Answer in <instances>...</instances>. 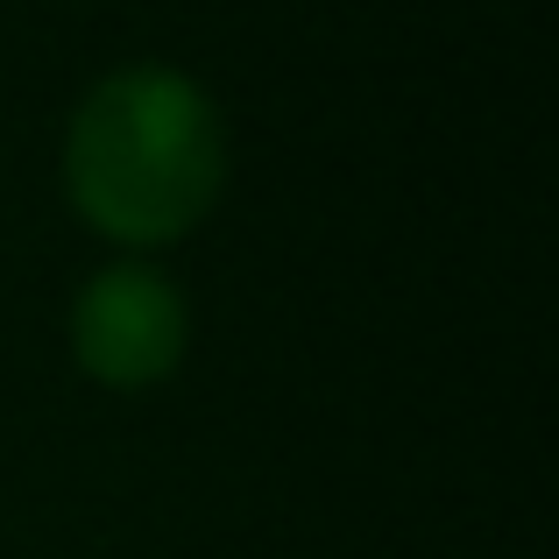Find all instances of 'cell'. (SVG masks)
<instances>
[{
  "mask_svg": "<svg viewBox=\"0 0 559 559\" xmlns=\"http://www.w3.org/2000/svg\"><path fill=\"white\" fill-rule=\"evenodd\" d=\"M71 191L121 241H170L219 191L205 99L170 71H128L85 99L71 128Z\"/></svg>",
  "mask_w": 559,
  "mask_h": 559,
  "instance_id": "6da1fadb",
  "label": "cell"
},
{
  "mask_svg": "<svg viewBox=\"0 0 559 559\" xmlns=\"http://www.w3.org/2000/svg\"><path fill=\"white\" fill-rule=\"evenodd\" d=\"M178 341H185L178 298L142 270L99 276L79 305V355H85V369L107 376V382L164 376L170 361H178Z\"/></svg>",
  "mask_w": 559,
  "mask_h": 559,
  "instance_id": "7a4b0ae2",
  "label": "cell"
}]
</instances>
